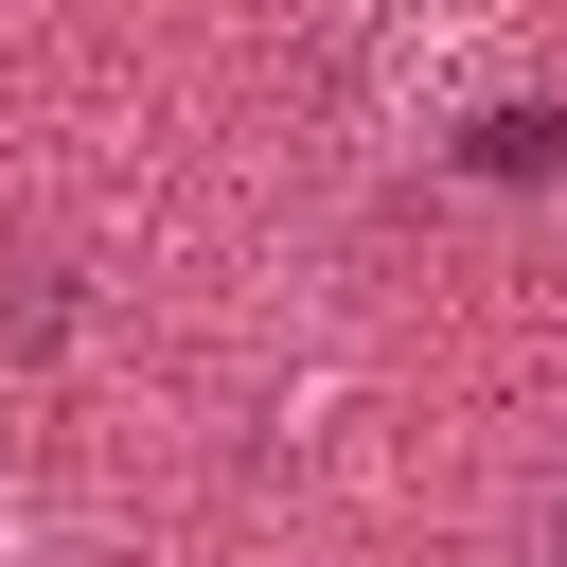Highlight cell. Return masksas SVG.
<instances>
[{"mask_svg":"<svg viewBox=\"0 0 567 567\" xmlns=\"http://www.w3.org/2000/svg\"><path fill=\"white\" fill-rule=\"evenodd\" d=\"M461 159H478V177H514V195H532V177H549V159H567V124H549V106H496V124H478V142H461Z\"/></svg>","mask_w":567,"mask_h":567,"instance_id":"1","label":"cell"},{"mask_svg":"<svg viewBox=\"0 0 567 567\" xmlns=\"http://www.w3.org/2000/svg\"><path fill=\"white\" fill-rule=\"evenodd\" d=\"M549 567H567V514H549Z\"/></svg>","mask_w":567,"mask_h":567,"instance_id":"2","label":"cell"}]
</instances>
